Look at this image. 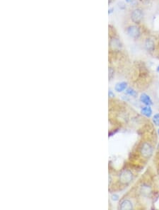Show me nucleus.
Segmentation results:
<instances>
[{
	"label": "nucleus",
	"mask_w": 159,
	"mask_h": 210,
	"mask_svg": "<svg viewBox=\"0 0 159 210\" xmlns=\"http://www.w3.org/2000/svg\"><path fill=\"white\" fill-rule=\"evenodd\" d=\"M127 33L129 36L132 38H134V39H137V38H139V36H141L140 29L137 26L135 25L129 26L127 29Z\"/></svg>",
	"instance_id": "obj_1"
},
{
	"label": "nucleus",
	"mask_w": 159,
	"mask_h": 210,
	"mask_svg": "<svg viewBox=\"0 0 159 210\" xmlns=\"http://www.w3.org/2000/svg\"><path fill=\"white\" fill-rule=\"evenodd\" d=\"M144 17V13L140 9H135L131 14V19L135 24H139Z\"/></svg>",
	"instance_id": "obj_2"
},
{
	"label": "nucleus",
	"mask_w": 159,
	"mask_h": 210,
	"mask_svg": "<svg viewBox=\"0 0 159 210\" xmlns=\"http://www.w3.org/2000/svg\"><path fill=\"white\" fill-rule=\"evenodd\" d=\"M153 153V148L151 145L148 143H144L141 148V154L145 158H148L151 157Z\"/></svg>",
	"instance_id": "obj_3"
},
{
	"label": "nucleus",
	"mask_w": 159,
	"mask_h": 210,
	"mask_svg": "<svg viewBox=\"0 0 159 210\" xmlns=\"http://www.w3.org/2000/svg\"><path fill=\"white\" fill-rule=\"evenodd\" d=\"M120 180L122 183H130L132 180V173L130 171H124L120 175Z\"/></svg>",
	"instance_id": "obj_4"
},
{
	"label": "nucleus",
	"mask_w": 159,
	"mask_h": 210,
	"mask_svg": "<svg viewBox=\"0 0 159 210\" xmlns=\"http://www.w3.org/2000/svg\"><path fill=\"white\" fill-rule=\"evenodd\" d=\"M144 46L146 50L149 52H153L155 50V43L151 38H147L145 41Z\"/></svg>",
	"instance_id": "obj_5"
},
{
	"label": "nucleus",
	"mask_w": 159,
	"mask_h": 210,
	"mask_svg": "<svg viewBox=\"0 0 159 210\" xmlns=\"http://www.w3.org/2000/svg\"><path fill=\"white\" fill-rule=\"evenodd\" d=\"M139 100L142 103H144V105H151L153 104V102H152L151 98H150V96L146 94V93H142L141 95L140 98H139Z\"/></svg>",
	"instance_id": "obj_6"
},
{
	"label": "nucleus",
	"mask_w": 159,
	"mask_h": 210,
	"mask_svg": "<svg viewBox=\"0 0 159 210\" xmlns=\"http://www.w3.org/2000/svg\"><path fill=\"white\" fill-rule=\"evenodd\" d=\"M110 45L113 50H119L122 47V44L119 39L116 38H111L110 40Z\"/></svg>",
	"instance_id": "obj_7"
},
{
	"label": "nucleus",
	"mask_w": 159,
	"mask_h": 210,
	"mask_svg": "<svg viewBox=\"0 0 159 210\" xmlns=\"http://www.w3.org/2000/svg\"><path fill=\"white\" fill-rule=\"evenodd\" d=\"M152 109L149 105H146L143 107L141 110V113L146 118H150L152 115Z\"/></svg>",
	"instance_id": "obj_8"
},
{
	"label": "nucleus",
	"mask_w": 159,
	"mask_h": 210,
	"mask_svg": "<svg viewBox=\"0 0 159 210\" xmlns=\"http://www.w3.org/2000/svg\"><path fill=\"white\" fill-rule=\"evenodd\" d=\"M127 87V83L122 82L117 83L115 86V90L117 92H122L123 91H125Z\"/></svg>",
	"instance_id": "obj_9"
},
{
	"label": "nucleus",
	"mask_w": 159,
	"mask_h": 210,
	"mask_svg": "<svg viewBox=\"0 0 159 210\" xmlns=\"http://www.w3.org/2000/svg\"><path fill=\"white\" fill-rule=\"evenodd\" d=\"M132 202H130L128 199H125L123 200L121 203V205H120V208L121 209H132Z\"/></svg>",
	"instance_id": "obj_10"
},
{
	"label": "nucleus",
	"mask_w": 159,
	"mask_h": 210,
	"mask_svg": "<svg viewBox=\"0 0 159 210\" xmlns=\"http://www.w3.org/2000/svg\"><path fill=\"white\" fill-rule=\"evenodd\" d=\"M126 94L129 95V96H130L136 97L137 96V92L134 89H132V88H128V89L126 90Z\"/></svg>",
	"instance_id": "obj_11"
},
{
	"label": "nucleus",
	"mask_w": 159,
	"mask_h": 210,
	"mask_svg": "<svg viewBox=\"0 0 159 210\" xmlns=\"http://www.w3.org/2000/svg\"><path fill=\"white\" fill-rule=\"evenodd\" d=\"M153 123L156 126H159V113L154 115V116L153 117Z\"/></svg>",
	"instance_id": "obj_12"
},
{
	"label": "nucleus",
	"mask_w": 159,
	"mask_h": 210,
	"mask_svg": "<svg viewBox=\"0 0 159 210\" xmlns=\"http://www.w3.org/2000/svg\"><path fill=\"white\" fill-rule=\"evenodd\" d=\"M108 72H109V80H111V79L113 78V77H114L115 71L112 67H109Z\"/></svg>",
	"instance_id": "obj_13"
},
{
	"label": "nucleus",
	"mask_w": 159,
	"mask_h": 210,
	"mask_svg": "<svg viewBox=\"0 0 159 210\" xmlns=\"http://www.w3.org/2000/svg\"><path fill=\"white\" fill-rule=\"evenodd\" d=\"M112 199L113 201H117L118 199H119V196L116 195V194H115V195L112 196Z\"/></svg>",
	"instance_id": "obj_14"
},
{
	"label": "nucleus",
	"mask_w": 159,
	"mask_h": 210,
	"mask_svg": "<svg viewBox=\"0 0 159 210\" xmlns=\"http://www.w3.org/2000/svg\"><path fill=\"white\" fill-rule=\"evenodd\" d=\"M108 96H109V97H110V98H113V97H115V94H114V93H113L112 90H110V89L109 90V91H108Z\"/></svg>",
	"instance_id": "obj_15"
},
{
	"label": "nucleus",
	"mask_w": 159,
	"mask_h": 210,
	"mask_svg": "<svg viewBox=\"0 0 159 210\" xmlns=\"http://www.w3.org/2000/svg\"><path fill=\"white\" fill-rule=\"evenodd\" d=\"M156 70H157V72H158V73H159V65H158V67H157V69H156Z\"/></svg>",
	"instance_id": "obj_16"
},
{
	"label": "nucleus",
	"mask_w": 159,
	"mask_h": 210,
	"mask_svg": "<svg viewBox=\"0 0 159 210\" xmlns=\"http://www.w3.org/2000/svg\"><path fill=\"white\" fill-rule=\"evenodd\" d=\"M132 0H126V1L127 2H130V1H132Z\"/></svg>",
	"instance_id": "obj_17"
},
{
	"label": "nucleus",
	"mask_w": 159,
	"mask_h": 210,
	"mask_svg": "<svg viewBox=\"0 0 159 210\" xmlns=\"http://www.w3.org/2000/svg\"><path fill=\"white\" fill-rule=\"evenodd\" d=\"M158 135H159V129L158 130Z\"/></svg>",
	"instance_id": "obj_18"
}]
</instances>
